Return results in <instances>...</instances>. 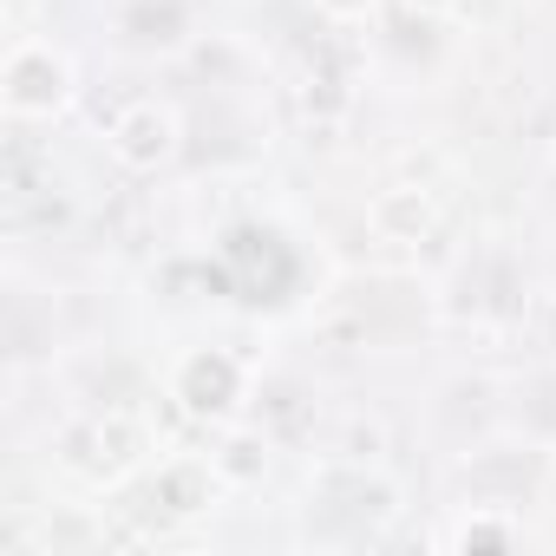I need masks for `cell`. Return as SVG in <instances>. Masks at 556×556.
<instances>
[{
  "instance_id": "cell-12",
  "label": "cell",
  "mask_w": 556,
  "mask_h": 556,
  "mask_svg": "<svg viewBox=\"0 0 556 556\" xmlns=\"http://www.w3.org/2000/svg\"><path fill=\"white\" fill-rule=\"evenodd\" d=\"M419 14H445V8H458V0H413Z\"/></svg>"
},
{
  "instance_id": "cell-2",
  "label": "cell",
  "mask_w": 556,
  "mask_h": 556,
  "mask_svg": "<svg viewBox=\"0 0 556 556\" xmlns=\"http://www.w3.org/2000/svg\"><path fill=\"white\" fill-rule=\"evenodd\" d=\"M131 458H138V426H125V419H92L60 439V465L79 471L86 484H112Z\"/></svg>"
},
{
  "instance_id": "cell-9",
  "label": "cell",
  "mask_w": 556,
  "mask_h": 556,
  "mask_svg": "<svg viewBox=\"0 0 556 556\" xmlns=\"http://www.w3.org/2000/svg\"><path fill=\"white\" fill-rule=\"evenodd\" d=\"M510 543H517V530L510 523H491V517H471L458 530V549H510Z\"/></svg>"
},
{
  "instance_id": "cell-4",
  "label": "cell",
  "mask_w": 556,
  "mask_h": 556,
  "mask_svg": "<svg viewBox=\"0 0 556 556\" xmlns=\"http://www.w3.org/2000/svg\"><path fill=\"white\" fill-rule=\"evenodd\" d=\"M177 400H184V413H197V419H223V413L242 400V367H236L229 354L203 348V354H190V361L177 367Z\"/></svg>"
},
{
  "instance_id": "cell-7",
  "label": "cell",
  "mask_w": 556,
  "mask_h": 556,
  "mask_svg": "<svg viewBox=\"0 0 556 556\" xmlns=\"http://www.w3.org/2000/svg\"><path fill=\"white\" fill-rule=\"evenodd\" d=\"M125 34H131L138 47H170V40L184 34V14L170 8V0H164V8H157V0H151V8H138V14H125Z\"/></svg>"
},
{
  "instance_id": "cell-5",
  "label": "cell",
  "mask_w": 556,
  "mask_h": 556,
  "mask_svg": "<svg viewBox=\"0 0 556 556\" xmlns=\"http://www.w3.org/2000/svg\"><path fill=\"white\" fill-rule=\"evenodd\" d=\"M151 504H164L170 517H197V510L216 504V471L197 465V458H170L157 471V484H151Z\"/></svg>"
},
{
  "instance_id": "cell-6",
  "label": "cell",
  "mask_w": 556,
  "mask_h": 556,
  "mask_svg": "<svg viewBox=\"0 0 556 556\" xmlns=\"http://www.w3.org/2000/svg\"><path fill=\"white\" fill-rule=\"evenodd\" d=\"M367 216H374V229H380L387 242H419V236L432 229V197L413 190V184H400V190H380Z\"/></svg>"
},
{
  "instance_id": "cell-10",
  "label": "cell",
  "mask_w": 556,
  "mask_h": 556,
  "mask_svg": "<svg viewBox=\"0 0 556 556\" xmlns=\"http://www.w3.org/2000/svg\"><path fill=\"white\" fill-rule=\"evenodd\" d=\"M380 445H387V432H380L374 419H367V426L354 419V426H348V445H341V458H348V465H374V458H380Z\"/></svg>"
},
{
  "instance_id": "cell-8",
  "label": "cell",
  "mask_w": 556,
  "mask_h": 556,
  "mask_svg": "<svg viewBox=\"0 0 556 556\" xmlns=\"http://www.w3.org/2000/svg\"><path fill=\"white\" fill-rule=\"evenodd\" d=\"M216 471H229V478H262V471H268V445H262V439H229V452L216 458Z\"/></svg>"
},
{
  "instance_id": "cell-1",
  "label": "cell",
  "mask_w": 556,
  "mask_h": 556,
  "mask_svg": "<svg viewBox=\"0 0 556 556\" xmlns=\"http://www.w3.org/2000/svg\"><path fill=\"white\" fill-rule=\"evenodd\" d=\"M66 92H73V66H66V53H53L47 40H21V47L8 53L0 99H8L14 118H47V112L66 105Z\"/></svg>"
},
{
  "instance_id": "cell-3",
  "label": "cell",
  "mask_w": 556,
  "mask_h": 556,
  "mask_svg": "<svg viewBox=\"0 0 556 556\" xmlns=\"http://www.w3.org/2000/svg\"><path fill=\"white\" fill-rule=\"evenodd\" d=\"M105 144H112V157H118L125 170H157V164L177 151V118H170V105L138 99V105H125V112L112 118Z\"/></svg>"
},
{
  "instance_id": "cell-11",
  "label": "cell",
  "mask_w": 556,
  "mask_h": 556,
  "mask_svg": "<svg viewBox=\"0 0 556 556\" xmlns=\"http://www.w3.org/2000/svg\"><path fill=\"white\" fill-rule=\"evenodd\" d=\"M321 8H328L334 21H348V14H367V8H374V0H321Z\"/></svg>"
}]
</instances>
